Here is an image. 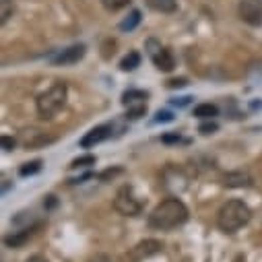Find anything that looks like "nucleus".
I'll list each match as a JSON object with an SVG mask.
<instances>
[{
    "mask_svg": "<svg viewBox=\"0 0 262 262\" xmlns=\"http://www.w3.org/2000/svg\"><path fill=\"white\" fill-rule=\"evenodd\" d=\"M190 99H192V97H180V99H171V103L182 107V105H188V103H190Z\"/></svg>",
    "mask_w": 262,
    "mask_h": 262,
    "instance_id": "c85d7f7f",
    "label": "nucleus"
},
{
    "mask_svg": "<svg viewBox=\"0 0 262 262\" xmlns=\"http://www.w3.org/2000/svg\"><path fill=\"white\" fill-rule=\"evenodd\" d=\"M101 5L107 9V11H120V9H124V7H128L130 5V0H101Z\"/></svg>",
    "mask_w": 262,
    "mask_h": 262,
    "instance_id": "aec40b11",
    "label": "nucleus"
},
{
    "mask_svg": "<svg viewBox=\"0 0 262 262\" xmlns=\"http://www.w3.org/2000/svg\"><path fill=\"white\" fill-rule=\"evenodd\" d=\"M147 7L157 13H173L178 9L176 0H147Z\"/></svg>",
    "mask_w": 262,
    "mask_h": 262,
    "instance_id": "ddd939ff",
    "label": "nucleus"
},
{
    "mask_svg": "<svg viewBox=\"0 0 262 262\" xmlns=\"http://www.w3.org/2000/svg\"><path fill=\"white\" fill-rule=\"evenodd\" d=\"M89 165H95V157L93 155H85V157H79L71 163V169H79V167H89Z\"/></svg>",
    "mask_w": 262,
    "mask_h": 262,
    "instance_id": "412c9836",
    "label": "nucleus"
},
{
    "mask_svg": "<svg viewBox=\"0 0 262 262\" xmlns=\"http://www.w3.org/2000/svg\"><path fill=\"white\" fill-rule=\"evenodd\" d=\"M145 112H147V105H145V103H139V105L130 107V110L126 112V118H128V120H139L141 116H145Z\"/></svg>",
    "mask_w": 262,
    "mask_h": 262,
    "instance_id": "4be33fe9",
    "label": "nucleus"
},
{
    "mask_svg": "<svg viewBox=\"0 0 262 262\" xmlns=\"http://www.w3.org/2000/svg\"><path fill=\"white\" fill-rule=\"evenodd\" d=\"M194 116L201 120H213L215 116H219V107L215 103H201L194 107Z\"/></svg>",
    "mask_w": 262,
    "mask_h": 262,
    "instance_id": "f8f14e48",
    "label": "nucleus"
},
{
    "mask_svg": "<svg viewBox=\"0 0 262 262\" xmlns=\"http://www.w3.org/2000/svg\"><path fill=\"white\" fill-rule=\"evenodd\" d=\"M217 128H219V126H217L215 122H207V124L201 126V133H203V135H213V133H217Z\"/></svg>",
    "mask_w": 262,
    "mask_h": 262,
    "instance_id": "b1692460",
    "label": "nucleus"
},
{
    "mask_svg": "<svg viewBox=\"0 0 262 262\" xmlns=\"http://www.w3.org/2000/svg\"><path fill=\"white\" fill-rule=\"evenodd\" d=\"M83 56H85V46H83V43H75V46H71V48H64V50H60L58 54L50 56V62L56 64V67H69V64L79 62Z\"/></svg>",
    "mask_w": 262,
    "mask_h": 262,
    "instance_id": "0eeeda50",
    "label": "nucleus"
},
{
    "mask_svg": "<svg viewBox=\"0 0 262 262\" xmlns=\"http://www.w3.org/2000/svg\"><path fill=\"white\" fill-rule=\"evenodd\" d=\"M139 23H141V11H133V13H130V15L120 23V29H122V31H133V29H137Z\"/></svg>",
    "mask_w": 262,
    "mask_h": 262,
    "instance_id": "f3484780",
    "label": "nucleus"
},
{
    "mask_svg": "<svg viewBox=\"0 0 262 262\" xmlns=\"http://www.w3.org/2000/svg\"><path fill=\"white\" fill-rule=\"evenodd\" d=\"M184 85H188L186 79H171V81H167V87H171V89H176V87H184Z\"/></svg>",
    "mask_w": 262,
    "mask_h": 262,
    "instance_id": "a878e982",
    "label": "nucleus"
},
{
    "mask_svg": "<svg viewBox=\"0 0 262 262\" xmlns=\"http://www.w3.org/2000/svg\"><path fill=\"white\" fill-rule=\"evenodd\" d=\"M35 229H37V227H25L23 231H19V233H15V235H7V237H5V244L11 246V248H19V246H23V244L35 233Z\"/></svg>",
    "mask_w": 262,
    "mask_h": 262,
    "instance_id": "9b49d317",
    "label": "nucleus"
},
{
    "mask_svg": "<svg viewBox=\"0 0 262 262\" xmlns=\"http://www.w3.org/2000/svg\"><path fill=\"white\" fill-rule=\"evenodd\" d=\"M89 262H112V260H110V256H105V254H95V256L89 258Z\"/></svg>",
    "mask_w": 262,
    "mask_h": 262,
    "instance_id": "bb28decb",
    "label": "nucleus"
},
{
    "mask_svg": "<svg viewBox=\"0 0 262 262\" xmlns=\"http://www.w3.org/2000/svg\"><path fill=\"white\" fill-rule=\"evenodd\" d=\"M250 217L252 211L244 201H227L217 213V225L225 233H235L250 221Z\"/></svg>",
    "mask_w": 262,
    "mask_h": 262,
    "instance_id": "f03ea898",
    "label": "nucleus"
},
{
    "mask_svg": "<svg viewBox=\"0 0 262 262\" xmlns=\"http://www.w3.org/2000/svg\"><path fill=\"white\" fill-rule=\"evenodd\" d=\"M239 19L250 27H262V0H242L237 5Z\"/></svg>",
    "mask_w": 262,
    "mask_h": 262,
    "instance_id": "39448f33",
    "label": "nucleus"
},
{
    "mask_svg": "<svg viewBox=\"0 0 262 262\" xmlns=\"http://www.w3.org/2000/svg\"><path fill=\"white\" fill-rule=\"evenodd\" d=\"M252 182H250V176H246V173H242V171H237V173H227L225 176V186H229V188H244V186H250Z\"/></svg>",
    "mask_w": 262,
    "mask_h": 262,
    "instance_id": "4468645a",
    "label": "nucleus"
},
{
    "mask_svg": "<svg viewBox=\"0 0 262 262\" xmlns=\"http://www.w3.org/2000/svg\"><path fill=\"white\" fill-rule=\"evenodd\" d=\"M151 58H153V64L161 73H171L173 67H176V60H173V56H171V52L167 48H159Z\"/></svg>",
    "mask_w": 262,
    "mask_h": 262,
    "instance_id": "9d476101",
    "label": "nucleus"
},
{
    "mask_svg": "<svg viewBox=\"0 0 262 262\" xmlns=\"http://www.w3.org/2000/svg\"><path fill=\"white\" fill-rule=\"evenodd\" d=\"M163 143H178L180 141V135L176 133V135H163V139H161Z\"/></svg>",
    "mask_w": 262,
    "mask_h": 262,
    "instance_id": "cd10ccee",
    "label": "nucleus"
},
{
    "mask_svg": "<svg viewBox=\"0 0 262 262\" xmlns=\"http://www.w3.org/2000/svg\"><path fill=\"white\" fill-rule=\"evenodd\" d=\"M27 262H48V260H46L43 256H31V258H29Z\"/></svg>",
    "mask_w": 262,
    "mask_h": 262,
    "instance_id": "c756f323",
    "label": "nucleus"
},
{
    "mask_svg": "<svg viewBox=\"0 0 262 262\" xmlns=\"http://www.w3.org/2000/svg\"><path fill=\"white\" fill-rule=\"evenodd\" d=\"M17 141H19V145L23 149H39V147H46V145L54 143L56 139L48 137L46 133H41V130H37V128H25V130L19 133Z\"/></svg>",
    "mask_w": 262,
    "mask_h": 262,
    "instance_id": "423d86ee",
    "label": "nucleus"
},
{
    "mask_svg": "<svg viewBox=\"0 0 262 262\" xmlns=\"http://www.w3.org/2000/svg\"><path fill=\"white\" fill-rule=\"evenodd\" d=\"M110 137H112V126H110V124L95 126V128H91L89 133L81 139V147H83V149H91V147H95V145L103 143V141H105V139H110Z\"/></svg>",
    "mask_w": 262,
    "mask_h": 262,
    "instance_id": "1a4fd4ad",
    "label": "nucleus"
},
{
    "mask_svg": "<svg viewBox=\"0 0 262 262\" xmlns=\"http://www.w3.org/2000/svg\"><path fill=\"white\" fill-rule=\"evenodd\" d=\"M17 143H19V141H15L13 137H7V135H5L3 139H0V145H3V149H5V151H13V149L17 147Z\"/></svg>",
    "mask_w": 262,
    "mask_h": 262,
    "instance_id": "5701e85b",
    "label": "nucleus"
},
{
    "mask_svg": "<svg viewBox=\"0 0 262 262\" xmlns=\"http://www.w3.org/2000/svg\"><path fill=\"white\" fill-rule=\"evenodd\" d=\"M163 250V244L159 239H145V242H139L133 250H130V258L135 262H141L145 258H151L155 254H159Z\"/></svg>",
    "mask_w": 262,
    "mask_h": 262,
    "instance_id": "6e6552de",
    "label": "nucleus"
},
{
    "mask_svg": "<svg viewBox=\"0 0 262 262\" xmlns=\"http://www.w3.org/2000/svg\"><path fill=\"white\" fill-rule=\"evenodd\" d=\"M139 64H141V54H139V52H130V54H126V56L122 58L120 69H122V71H135Z\"/></svg>",
    "mask_w": 262,
    "mask_h": 262,
    "instance_id": "dca6fc26",
    "label": "nucleus"
},
{
    "mask_svg": "<svg viewBox=\"0 0 262 262\" xmlns=\"http://www.w3.org/2000/svg\"><path fill=\"white\" fill-rule=\"evenodd\" d=\"M149 97L147 91H137V89H130L122 95V103L126 105H135V103H145V99Z\"/></svg>",
    "mask_w": 262,
    "mask_h": 262,
    "instance_id": "2eb2a0df",
    "label": "nucleus"
},
{
    "mask_svg": "<svg viewBox=\"0 0 262 262\" xmlns=\"http://www.w3.org/2000/svg\"><path fill=\"white\" fill-rule=\"evenodd\" d=\"M37 171H41V161L39 159H35V161H31V163H25V165H21V169H19V173L25 178V176H33V173H37Z\"/></svg>",
    "mask_w": 262,
    "mask_h": 262,
    "instance_id": "6ab92c4d",
    "label": "nucleus"
},
{
    "mask_svg": "<svg viewBox=\"0 0 262 262\" xmlns=\"http://www.w3.org/2000/svg\"><path fill=\"white\" fill-rule=\"evenodd\" d=\"M15 13V5H13V0H0V23H7Z\"/></svg>",
    "mask_w": 262,
    "mask_h": 262,
    "instance_id": "a211bd4d",
    "label": "nucleus"
},
{
    "mask_svg": "<svg viewBox=\"0 0 262 262\" xmlns=\"http://www.w3.org/2000/svg\"><path fill=\"white\" fill-rule=\"evenodd\" d=\"M67 97H69L67 85H64V83H54V85H52L48 91H43V93L37 97V101H35L39 118H43V120L54 118L64 105H67Z\"/></svg>",
    "mask_w": 262,
    "mask_h": 262,
    "instance_id": "7ed1b4c3",
    "label": "nucleus"
},
{
    "mask_svg": "<svg viewBox=\"0 0 262 262\" xmlns=\"http://www.w3.org/2000/svg\"><path fill=\"white\" fill-rule=\"evenodd\" d=\"M188 221V209L180 199L161 201L149 215V225L159 231H169Z\"/></svg>",
    "mask_w": 262,
    "mask_h": 262,
    "instance_id": "f257e3e1",
    "label": "nucleus"
},
{
    "mask_svg": "<svg viewBox=\"0 0 262 262\" xmlns=\"http://www.w3.org/2000/svg\"><path fill=\"white\" fill-rule=\"evenodd\" d=\"M114 209L124 215V217H137L143 209L141 201H139V196L135 194V188L133 186H122L116 194V199H114Z\"/></svg>",
    "mask_w": 262,
    "mask_h": 262,
    "instance_id": "20e7f679",
    "label": "nucleus"
},
{
    "mask_svg": "<svg viewBox=\"0 0 262 262\" xmlns=\"http://www.w3.org/2000/svg\"><path fill=\"white\" fill-rule=\"evenodd\" d=\"M173 120V114L171 112H157L155 120L153 122H171Z\"/></svg>",
    "mask_w": 262,
    "mask_h": 262,
    "instance_id": "393cba45",
    "label": "nucleus"
}]
</instances>
